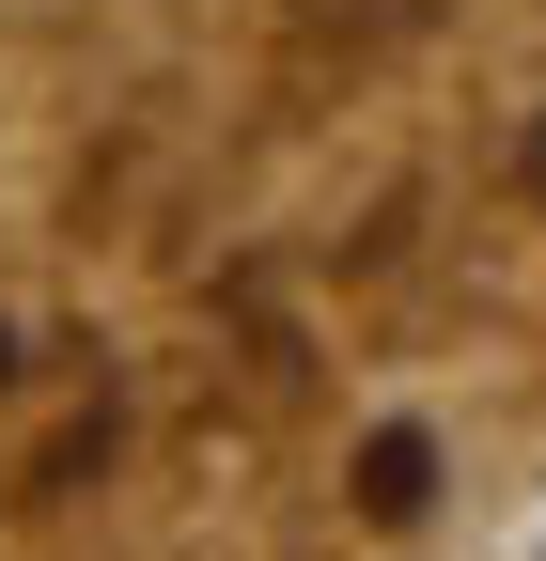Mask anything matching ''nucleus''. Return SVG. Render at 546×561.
<instances>
[{
	"label": "nucleus",
	"mask_w": 546,
	"mask_h": 561,
	"mask_svg": "<svg viewBox=\"0 0 546 561\" xmlns=\"http://www.w3.org/2000/svg\"><path fill=\"white\" fill-rule=\"evenodd\" d=\"M0 546H546V0H0Z\"/></svg>",
	"instance_id": "f257e3e1"
}]
</instances>
